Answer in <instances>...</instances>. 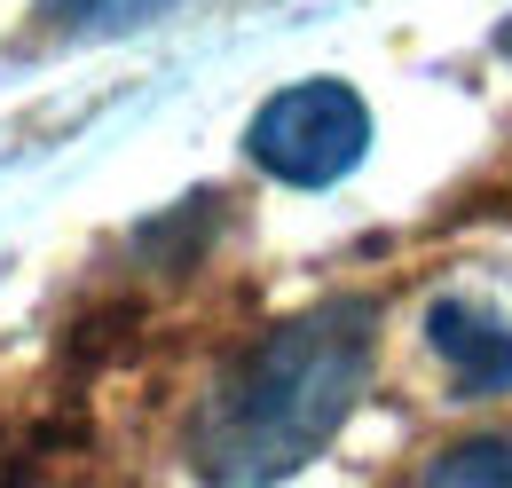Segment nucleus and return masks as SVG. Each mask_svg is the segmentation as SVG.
Instances as JSON below:
<instances>
[{
	"label": "nucleus",
	"mask_w": 512,
	"mask_h": 488,
	"mask_svg": "<svg viewBox=\"0 0 512 488\" xmlns=\"http://www.w3.org/2000/svg\"><path fill=\"white\" fill-rule=\"evenodd\" d=\"M371 307L323 300L245 339L190 418V473L213 488H276L316 457L371 378Z\"/></svg>",
	"instance_id": "1"
},
{
	"label": "nucleus",
	"mask_w": 512,
	"mask_h": 488,
	"mask_svg": "<svg viewBox=\"0 0 512 488\" xmlns=\"http://www.w3.org/2000/svg\"><path fill=\"white\" fill-rule=\"evenodd\" d=\"M371 150V103L347 79H300L276 87L245 126V158L268 182L292 189H331L339 174H355Z\"/></svg>",
	"instance_id": "2"
},
{
	"label": "nucleus",
	"mask_w": 512,
	"mask_h": 488,
	"mask_svg": "<svg viewBox=\"0 0 512 488\" xmlns=\"http://www.w3.org/2000/svg\"><path fill=\"white\" fill-rule=\"evenodd\" d=\"M426 347L449 363L465 394H505L512 386V323H497L473 300H434L426 307Z\"/></svg>",
	"instance_id": "3"
},
{
	"label": "nucleus",
	"mask_w": 512,
	"mask_h": 488,
	"mask_svg": "<svg viewBox=\"0 0 512 488\" xmlns=\"http://www.w3.org/2000/svg\"><path fill=\"white\" fill-rule=\"evenodd\" d=\"M0 488H71V426L56 418L0 426Z\"/></svg>",
	"instance_id": "4"
},
{
	"label": "nucleus",
	"mask_w": 512,
	"mask_h": 488,
	"mask_svg": "<svg viewBox=\"0 0 512 488\" xmlns=\"http://www.w3.org/2000/svg\"><path fill=\"white\" fill-rule=\"evenodd\" d=\"M410 488H512V418L505 426L465 433V441H449Z\"/></svg>",
	"instance_id": "5"
},
{
	"label": "nucleus",
	"mask_w": 512,
	"mask_h": 488,
	"mask_svg": "<svg viewBox=\"0 0 512 488\" xmlns=\"http://www.w3.org/2000/svg\"><path fill=\"white\" fill-rule=\"evenodd\" d=\"M166 8H182V0H40V32H56V40H119V32L166 16Z\"/></svg>",
	"instance_id": "6"
},
{
	"label": "nucleus",
	"mask_w": 512,
	"mask_h": 488,
	"mask_svg": "<svg viewBox=\"0 0 512 488\" xmlns=\"http://www.w3.org/2000/svg\"><path fill=\"white\" fill-rule=\"evenodd\" d=\"M505 56H512V24H505Z\"/></svg>",
	"instance_id": "7"
}]
</instances>
